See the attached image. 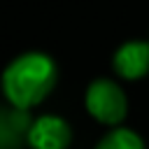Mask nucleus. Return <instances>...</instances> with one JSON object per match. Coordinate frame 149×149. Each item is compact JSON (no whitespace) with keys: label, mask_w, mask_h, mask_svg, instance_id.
<instances>
[{"label":"nucleus","mask_w":149,"mask_h":149,"mask_svg":"<svg viewBox=\"0 0 149 149\" xmlns=\"http://www.w3.org/2000/svg\"><path fill=\"white\" fill-rule=\"evenodd\" d=\"M72 142V128L65 119L44 114L33 121L28 144L33 149H68Z\"/></svg>","instance_id":"nucleus-3"},{"label":"nucleus","mask_w":149,"mask_h":149,"mask_svg":"<svg viewBox=\"0 0 149 149\" xmlns=\"http://www.w3.org/2000/svg\"><path fill=\"white\" fill-rule=\"evenodd\" d=\"M112 68L123 79H142L149 72V42L144 40L123 42L112 56Z\"/></svg>","instance_id":"nucleus-4"},{"label":"nucleus","mask_w":149,"mask_h":149,"mask_svg":"<svg viewBox=\"0 0 149 149\" xmlns=\"http://www.w3.org/2000/svg\"><path fill=\"white\" fill-rule=\"evenodd\" d=\"M95 149H144V142L130 128H114L95 144Z\"/></svg>","instance_id":"nucleus-6"},{"label":"nucleus","mask_w":149,"mask_h":149,"mask_svg":"<svg viewBox=\"0 0 149 149\" xmlns=\"http://www.w3.org/2000/svg\"><path fill=\"white\" fill-rule=\"evenodd\" d=\"M58 79L56 63L42 51H28L16 56L2 72V93L9 107L30 109L42 102Z\"/></svg>","instance_id":"nucleus-1"},{"label":"nucleus","mask_w":149,"mask_h":149,"mask_svg":"<svg viewBox=\"0 0 149 149\" xmlns=\"http://www.w3.org/2000/svg\"><path fill=\"white\" fill-rule=\"evenodd\" d=\"M33 119L28 109L5 107L0 112V149H21V142L28 140Z\"/></svg>","instance_id":"nucleus-5"},{"label":"nucleus","mask_w":149,"mask_h":149,"mask_svg":"<svg viewBox=\"0 0 149 149\" xmlns=\"http://www.w3.org/2000/svg\"><path fill=\"white\" fill-rule=\"evenodd\" d=\"M84 102H86V109L88 114L100 121V123H107V126H116L126 119L128 114V100H126V93L123 88L112 81V79H93L86 88V95H84Z\"/></svg>","instance_id":"nucleus-2"}]
</instances>
